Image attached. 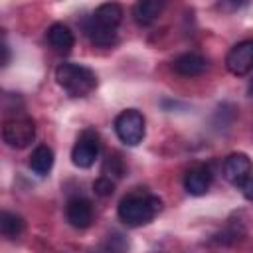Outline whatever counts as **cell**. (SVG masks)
Returning <instances> with one entry per match:
<instances>
[{"instance_id":"cell-1","label":"cell","mask_w":253,"mask_h":253,"mask_svg":"<svg viewBox=\"0 0 253 253\" xmlns=\"http://www.w3.org/2000/svg\"><path fill=\"white\" fill-rule=\"evenodd\" d=\"M162 210V200L146 190H136L125 196L119 202L117 213L119 219L128 227H140L154 219V215Z\"/></svg>"},{"instance_id":"cell-2","label":"cell","mask_w":253,"mask_h":253,"mask_svg":"<svg viewBox=\"0 0 253 253\" xmlns=\"http://www.w3.org/2000/svg\"><path fill=\"white\" fill-rule=\"evenodd\" d=\"M55 79L71 97H85L97 87V77L89 67L69 61L55 69Z\"/></svg>"},{"instance_id":"cell-3","label":"cell","mask_w":253,"mask_h":253,"mask_svg":"<svg viewBox=\"0 0 253 253\" xmlns=\"http://www.w3.org/2000/svg\"><path fill=\"white\" fill-rule=\"evenodd\" d=\"M115 132H117L119 140L125 142L126 146L140 144L144 138V132H146L142 113L136 109H126V111L119 113V117L115 119Z\"/></svg>"},{"instance_id":"cell-4","label":"cell","mask_w":253,"mask_h":253,"mask_svg":"<svg viewBox=\"0 0 253 253\" xmlns=\"http://www.w3.org/2000/svg\"><path fill=\"white\" fill-rule=\"evenodd\" d=\"M2 138L10 148H26L36 138V125L28 117L8 119L2 126Z\"/></svg>"},{"instance_id":"cell-5","label":"cell","mask_w":253,"mask_h":253,"mask_svg":"<svg viewBox=\"0 0 253 253\" xmlns=\"http://www.w3.org/2000/svg\"><path fill=\"white\" fill-rule=\"evenodd\" d=\"M99 134L95 130H85L79 140L75 142L73 150H71V160L77 168H89L95 164L97 156H99Z\"/></svg>"},{"instance_id":"cell-6","label":"cell","mask_w":253,"mask_h":253,"mask_svg":"<svg viewBox=\"0 0 253 253\" xmlns=\"http://www.w3.org/2000/svg\"><path fill=\"white\" fill-rule=\"evenodd\" d=\"M225 67L233 75H247L253 69V40L235 43L225 55Z\"/></svg>"},{"instance_id":"cell-7","label":"cell","mask_w":253,"mask_h":253,"mask_svg":"<svg viewBox=\"0 0 253 253\" xmlns=\"http://www.w3.org/2000/svg\"><path fill=\"white\" fill-rule=\"evenodd\" d=\"M223 176L229 184L241 186L253 174V162L245 152H233L223 160Z\"/></svg>"},{"instance_id":"cell-8","label":"cell","mask_w":253,"mask_h":253,"mask_svg":"<svg viewBox=\"0 0 253 253\" xmlns=\"http://www.w3.org/2000/svg\"><path fill=\"white\" fill-rule=\"evenodd\" d=\"M65 217L69 221V225H73L75 229H85L91 225L93 221V206L87 198L83 196H75L67 202L65 206Z\"/></svg>"},{"instance_id":"cell-9","label":"cell","mask_w":253,"mask_h":253,"mask_svg":"<svg viewBox=\"0 0 253 253\" xmlns=\"http://www.w3.org/2000/svg\"><path fill=\"white\" fill-rule=\"evenodd\" d=\"M172 69L182 77H198L208 69V59L202 53L186 51L172 61Z\"/></svg>"},{"instance_id":"cell-10","label":"cell","mask_w":253,"mask_h":253,"mask_svg":"<svg viewBox=\"0 0 253 253\" xmlns=\"http://www.w3.org/2000/svg\"><path fill=\"white\" fill-rule=\"evenodd\" d=\"M211 170L204 164L192 166L184 176V188L192 196H204L211 186Z\"/></svg>"},{"instance_id":"cell-11","label":"cell","mask_w":253,"mask_h":253,"mask_svg":"<svg viewBox=\"0 0 253 253\" xmlns=\"http://www.w3.org/2000/svg\"><path fill=\"white\" fill-rule=\"evenodd\" d=\"M91 20L97 26H103V28H109V30H117V26L123 22V6L119 2H105L93 12Z\"/></svg>"},{"instance_id":"cell-12","label":"cell","mask_w":253,"mask_h":253,"mask_svg":"<svg viewBox=\"0 0 253 253\" xmlns=\"http://www.w3.org/2000/svg\"><path fill=\"white\" fill-rule=\"evenodd\" d=\"M45 38H47L49 45H51L55 51H59V53L71 51V47H73V43H75L73 32H71L65 24H59V22H55V24H51V26L47 28Z\"/></svg>"},{"instance_id":"cell-13","label":"cell","mask_w":253,"mask_h":253,"mask_svg":"<svg viewBox=\"0 0 253 253\" xmlns=\"http://www.w3.org/2000/svg\"><path fill=\"white\" fill-rule=\"evenodd\" d=\"M162 10H164V0H138L132 8V16L136 24L150 26L160 18Z\"/></svg>"},{"instance_id":"cell-14","label":"cell","mask_w":253,"mask_h":253,"mask_svg":"<svg viewBox=\"0 0 253 253\" xmlns=\"http://www.w3.org/2000/svg\"><path fill=\"white\" fill-rule=\"evenodd\" d=\"M53 166V150L45 144H40L34 148L32 156H30V168L38 174V176H45Z\"/></svg>"},{"instance_id":"cell-15","label":"cell","mask_w":253,"mask_h":253,"mask_svg":"<svg viewBox=\"0 0 253 253\" xmlns=\"http://www.w3.org/2000/svg\"><path fill=\"white\" fill-rule=\"evenodd\" d=\"M85 34L89 36V40L97 45H111L117 42V32L115 30H109V28H103V26H97L93 20H89V24H85Z\"/></svg>"},{"instance_id":"cell-16","label":"cell","mask_w":253,"mask_h":253,"mask_svg":"<svg viewBox=\"0 0 253 253\" xmlns=\"http://www.w3.org/2000/svg\"><path fill=\"white\" fill-rule=\"evenodd\" d=\"M0 231L4 237H18L22 231H24V219L16 213H10V211H2L0 213Z\"/></svg>"},{"instance_id":"cell-17","label":"cell","mask_w":253,"mask_h":253,"mask_svg":"<svg viewBox=\"0 0 253 253\" xmlns=\"http://www.w3.org/2000/svg\"><path fill=\"white\" fill-rule=\"evenodd\" d=\"M123 172H125V164H123L121 156L119 154H109L107 160L103 162L101 174L107 176V178H111V180H119L123 176Z\"/></svg>"},{"instance_id":"cell-18","label":"cell","mask_w":253,"mask_h":253,"mask_svg":"<svg viewBox=\"0 0 253 253\" xmlns=\"http://www.w3.org/2000/svg\"><path fill=\"white\" fill-rule=\"evenodd\" d=\"M93 190H95L97 196L107 198V196H111V194L115 192V180H111V178H107V176H101V178H97V180L93 182Z\"/></svg>"},{"instance_id":"cell-19","label":"cell","mask_w":253,"mask_h":253,"mask_svg":"<svg viewBox=\"0 0 253 253\" xmlns=\"http://www.w3.org/2000/svg\"><path fill=\"white\" fill-rule=\"evenodd\" d=\"M241 188V192H243V196H245V200H249V202H253V174L239 186Z\"/></svg>"},{"instance_id":"cell-20","label":"cell","mask_w":253,"mask_h":253,"mask_svg":"<svg viewBox=\"0 0 253 253\" xmlns=\"http://www.w3.org/2000/svg\"><path fill=\"white\" fill-rule=\"evenodd\" d=\"M221 2H223L225 8H229V10H237V8H243L249 0H221Z\"/></svg>"},{"instance_id":"cell-21","label":"cell","mask_w":253,"mask_h":253,"mask_svg":"<svg viewBox=\"0 0 253 253\" xmlns=\"http://www.w3.org/2000/svg\"><path fill=\"white\" fill-rule=\"evenodd\" d=\"M2 51H4V57H2V65H8V59H10V51H8V45L2 43Z\"/></svg>"},{"instance_id":"cell-22","label":"cell","mask_w":253,"mask_h":253,"mask_svg":"<svg viewBox=\"0 0 253 253\" xmlns=\"http://www.w3.org/2000/svg\"><path fill=\"white\" fill-rule=\"evenodd\" d=\"M249 95L253 97V79H251V83H249Z\"/></svg>"}]
</instances>
